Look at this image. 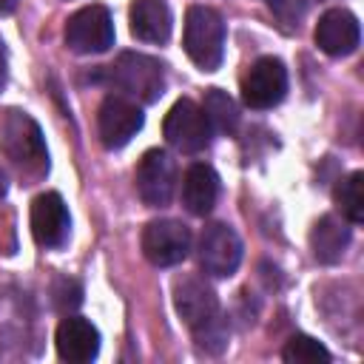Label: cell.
<instances>
[{
	"label": "cell",
	"instance_id": "6da1fadb",
	"mask_svg": "<svg viewBox=\"0 0 364 364\" xmlns=\"http://www.w3.org/2000/svg\"><path fill=\"white\" fill-rule=\"evenodd\" d=\"M0 151L28 179L48 171V151L40 125L20 108H6L0 117Z\"/></svg>",
	"mask_w": 364,
	"mask_h": 364
},
{
	"label": "cell",
	"instance_id": "7a4b0ae2",
	"mask_svg": "<svg viewBox=\"0 0 364 364\" xmlns=\"http://www.w3.org/2000/svg\"><path fill=\"white\" fill-rule=\"evenodd\" d=\"M182 46H185L188 57L202 71L219 68L222 54H225V23H222V17L208 6H191L188 14H185Z\"/></svg>",
	"mask_w": 364,
	"mask_h": 364
},
{
	"label": "cell",
	"instance_id": "3957f363",
	"mask_svg": "<svg viewBox=\"0 0 364 364\" xmlns=\"http://www.w3.org/2000/svg\"><path fill=\"white\" fill-rule=\"evenodd\" d=\"M111 82L122 91V97L139 102H156L165 94V68L159 60L136 51H122L111 65Z\"/></svg>",
	"mask_w": 364,
	"mask_h": 364
},
{
	"label": "cell",
	"instance_id": "277c9868",
	"mask_svg": "<svg viewBox=\"0 0 364 364\" xmlns=\"http://www.w3.org/2000/svg\"><path fill=\"white\" fill-rule=\"evenodd\" d=\"M165 139L182 154H199L210 145V125L205 111L193 100H176L162 122Z\"/></svg>",
	"mask_w": 364,
	"mask_h": 364
},
{
	"label": "cell",
	"instance_id": "5b68a950",
	"mask_svg": "<svg viewBox=\"0 0 364 364\" xmlns=\"http://www.w3.org/2000/svg\"><path fill=\"white\" fill-rule=\"evenodd\" d=\"M65 46L77 54H102L114 46V23L105 6H85L65 23Z\"/></svg>",
	"mask_w": 364,
	"mask_h": 364
},
{
	"label": "cell",
	"instance_id": "8992f818",
	"mask_svg": "<svg viewBox=\"0 0 364 364\" xmlns=\"http://www.w3.org/2000/svg\"><path fill=\"white\" fill-rule=\"evenodd\" d=\"M142 253L156 267H173L191 253V228L179 219H154L142 230Z\"/></svg>",
	"mask_w": 364,
	"mask_h": 364
},
{
	"label": "cell",
	"instance_id": "52a82bcc",
	"mask_svg": "<svg viewBox=\"0 0 364 364\" xmlns=\"http://www.w3.org/2000/svg\"><path fill=\"white\" fill-rule=\"evenodd\" d=\"M284 94H287V68L279 57H259L242 77V100L256 111L279 105Z\"/></svg>",
	"mask_w": 364,
	"mask_h": 364
},
{
	"label": "cell",
	"instance_id": "ba28073f",
	"mask_svg": "<svg viewBox=\"0 0 364 364\" xmlns=\"http://www.w3.org/2000/svg\"><path fill=\"white\" fill-rule=\"evenodd\" d=\"M239 262H242V242L236 230L222 222L208 225L199 236V267L208 276L228 279L236 273Z\"/></svg>",
	"mask_w": 364,
	"mask_h": 364
},
{
	"label": "cell",
	"instance_id": "9c48e42d",
	"mask_svg": "<svg viewBox=\"0 0 364 364\" xmlns=\"http://www.w3.org/2000/svg\"><path fill=\"white\" fill-rule=\"evenodd\" d=\"M142 122H145V117H142L139 105L122 94H108L100 105V114H97L100 139L111 151L128 145L136 136V131L142 128Z\"/></svg>",
	"mask_w": 364,
	"mask_h": 364
},
{
	"label": "cell",
	"instance_id": "30bf717a",
	"mask_svg": "<svg viewBox=\"0 0 364 364\" xmlns=\"http://www.w3.org/2000/svg\"><path fill=\"white\" fill-rule=\"evenodd\" d=\"M134 182H136L139 199L148 208H162L173 196V188H176V165H173V159L165 151L151 148V151L142 154V159L136 165Z\"/></svg>",
	"mask_w": 364,
	"mask_h": 364
},
{
	"label": "cell",
	"instance_id": "8fae6325",
	"mask_svg": "<svg viewBox=\"0 0 364 364\" xmlns=\"http://www.w3.org/2000/svg\"><path fill=\"white\" fill-rule=\"evenodd\" d=\"M71 233V216L60 193L48 191L31 202V236L40 247H63Z\"/></svg>",
	"mask_w": 364,
	"mask_h": 364
},
{
	"label": "cell",
	"instance_id": "7c38bea8",
	"mask_svg": "<svg viewBox=\"0 0 364 364\" xmlns=\"http://www.w3.org/2000/svg\"><path fill=\"white\" fill-rule=\"evenodd\" d=\"M173 307H176L179 318L193 330L219 313V299L205 279L182 276L173 282Z\"/></svg>",
	"mask_w": 364,
	"mask_h": 364
},
{
	"label": "cell",
	"instance_id": "4fadbf2b",
	"mask_svg": "<svg viewBox=\"0 0 364 364\" xmlns=\"http://www.w3.org/2000/svg\"><path fill=\"white\" fill-rule=\"evenodd\" d=\"M358 40H361V28H358V20L353 11L347 9H330L318 17V26H316V43L324 54L330 57H347L358 48Z\"/></svg>",
	"mask_w": 364,
	"mask_h": 364
},
{
	"label": "cell",
	"instance_id": "5bb4252c",
	"mask_svg": "<svg viewBox=\"0 0 364 364\" xmlns=\"http://www.w3.org/2000/svg\"><path fill=\"white\" fill-rule=\"evenodd\" d=\"M57 355L68 364H88L100 353V333L88 318L68 316L57 327Z\"/></svg>",
	"mask_w": 364,
	"mask_h": 364
},
{
	"label": "cell",
	"instance_id": "9a60e30c",
	"mask_svg": "<svg viewBox=\"0 0 364 364\" xmlns=\"http://www.w3.org/2000/svg\"><path fill=\"white\" fill-rule=\"evenodd\" d=\"M219 196V176L210 165L196 162L185 171L182 179V205L193 213V216H208L216 205Z\"/></svg>",
	"mask_w": 364,
	"mask_h": 364
},
{
	"label": "cell",
	"instance_id": "2e32d148",
	"mask_svg": "<svg viewBox=\"0 0 364 364\" xmlns=\"http://www.w3.org/2000/svg\"><path fill=\"white\" fill-rule=\"evenodd\" d=\"M128 20L131 34L142 43H165L171 37V9L162 0H134Z\"/></svg>",
	"mask_w": 364,
	"mask_h": 364
},
{
	"label": "cell",
	"instance_id": "e0dca14e",
	"mask_svg": "<svg viewBox=\"0 0 364 364\" xmlns=\"http://www.w3.org/2000/svg\"><path fill=\"white\" fill-rule=\"evenodd\" d=\"M347 245H350V225L338 216H321L310 230V247L321 264L341 262Z\"/></svg>",
	"mask_w": 364,
	"mask_h": 364
},
{
	"label": "cell",
	"instance_id": "ac0fdd59",
	"mask_svg": "<svg viewBox=\"0 0 364 364\" xmlns=\"http://www.w3.org/2000/svg\"><path fill=\"white\" fill-rule=\"evenodd\" d=\"M202 111L208 117V125L210 131H219V134H233L236 125H239V111H236V102L222 91V88H210L205 94V102H202Z\"/></svg>",
	"mask_w": 364,
	"mask_h": 364
},
{
	"label": "cell",
	"instance_id": "d6986e66",
	"mask_svg": "<svg viewBox=\"0 0 364 364\" xmlns=\"http://www.w3.org/2000/svg\"><path fill=\"white\" fill-rule=\"evenodd\" d=\"M336 205L350 225H358L364 219V173L361 171H353L344 179H338Z\"/></svg>",
	"mask_w": 364,
	"mask_h": 364
},
{
	"label": "cell",
	"instance_id": "ffe728a7",
	"mask_svg": "<svg viewBox=\"0 0 364 364\" xmlns=\"http://www.w3.org/2000/svg\"><path fill=\"white\" fill-rule=\"evenodd\" d=\"M282 358L287 364H327L330 361V353L321 341L310 338V336H293L284 350H282Z\"/></svg>",
	"mask_w": 364,
	"mask_h": 364
},
{
	"label": "cell",
	"instance_id": "44dd1931",
	"mask_svg": "<svg viewBox=\"0 0 364 364\" xmlns=\"http://www.w3.org/2000/svg\"><path fill=\"white\" fill-rule=\"evenodd\" d=\"M193 336H196L199 350H205V353H222L228 347V324L222 321L219 313L213 318H208L205 324L193 327Z\"/></svg>",
	"mask_w": 364,
	"mask_h": 364
},
{
	"label": "cell",
	"instance_id": "7402d4cb",
	"mask_svg": "<svg viewBox=\"0 0 364 364\" xmlns=\"http://www.w3.org/2000/svg\"><path fill=\"white\" fill-rule=\"evenodd\" d=\"M54 296H57L54 301H57L60 310H71V307H77L82 301V290H80V284L74 279H57Z\"/></svg>",
	"mask_w": 364,
	"mask_h": 364
},
{
	"label": "cell",
	"instance_id": "603a6c76",
	"mask_svg": "<svg viewBox=\"0 0 364 364\" xmlns=\"http://www.w3.org/2000/svg\"><path fill=\"white\" fill-rule=\"evenodd\" d=\"M270 9L282 17V23L299 26V20H301L304 11H307V3H304V0H270Z\"/></svg>",
	"mask_w": 364,
	"mask_h": 364
},
{
	"label": "cell",
	"instance_id": "cb8c5ba5",
	"mask_svg": "<svg viewBox=\"0 0 364 364\" xmlns=\"http://www.w3.org/2000/svg\"><path fill=\"white\" fill-rule=\"evenodd\" d=\"M6 74H9V57H6V43L0 40V91L6 85Z\"/></svg>",
	"mask_w": 364,
	"mask_h": 364
},
{
	"label": "cell",
	"instance_id": "d4e9b609",
	"mask_svg": "<svg viewBox=\"0 0 364 364\" xmlns=\"http://www.w3.org/2000/svg\"><path fill=\"white\" fill-rule=\"evenodd\" d=\"M17 3H20V0H0V17H3V14H11V11L17 9Z\"/></svg>",
	"mask_w": 364,
	"mask_h": 364
},
{
	"label": "cell",
	"instance_id": "484cf974",
	"mask_svg": "<svg viewBox=\"0 0 364 364\" xmlns=\"http://www.w3.org/2000/svg\"><path fill=\"white\" fill-rule=\"evenodd\" d=\"M6 188H9V182H6V173L0 171V199L6 196Z\"/></svg>",
	"mask_w": 364,
	"mask_h": 364
},
{
	"label": "cell",
	"instance_id": "4316f807",
	"mask_svg": "<svg viewBox=\"0 0 364 364\" xmlns=\"http://www.w3.org/2000/svg\"><path fill=\"white\" fill-rule=\"evenodd\" d=\"M0 350H3V347H0Z\"/></svg>",
	"mask_w": 364,
	"mask_h": 364
}]
</instances>
